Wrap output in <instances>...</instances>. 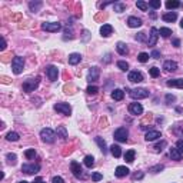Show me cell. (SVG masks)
<instances>
[{
	"instance_id": "obj_59",
	"label": "cell",
	"mask_w": 183,
	"mask_h": 183,
	"mask_svg": "<svg viewBox=\"0 0 183 183\" xmlns=\"http://www.w3.org/2000/svg\"><path fill=\"white\" fill-rule=\"evenodd\" d=\"M180 27H182V29H183V19L180 20Z\"/></svg>"
},
{
	"instance_id": "obj_22",
	"label": "cell",
	"mask_w": 183,
	"mask_h": 183,
	"mask_svg": "<svg viewBox=\"0 0 183 183\" xmlns=\"http://www.w3.org/2000/svg\"><path fill=\"white\" fill-rule=\"evenodd\" d=\"M169 87H179V89H183V79H173V80H168L166 82Z\"/></svg>"
},
{
	"instance_id": "obj_40",
	"label": "cell",
	"mask_w": 183,
	"mask_h": 183,
	"mask_svg": "<svg viewBox=\"0 0 183 183\" xmlns=\"http://www.w3.org/2000/svg\"><path fill=\"white\" fill-rule=\"evenodd\" d=\"M149 54L147 53H145V52H142V53H139V56H137V60L140 62V63H146L147 60H149Z\"/></svg>"
},
{
	"instance_id": "obj_1",
	"label": "cell",
	"mask_w": 183,
	"mask_h": 183,
	"mask_svg": "<svg viewBox=\"0 0 183 183\" xmlns=\"http://www.w3.org/2000/svg\"><path fill=\"white\" fill-rule=\"evenodd\" d=\"M39 83H40V77L36 76V77H30L27 80L23 82V92H26V93H30V92H34V90L39 87Z\"/></svg>"
},
{
	"instance_id": "obj_36",
	"label": "cell",
	"mask_w": 183,
	"mask_h": 183,
	"mask_svg": "<svg viewBox=\"0 0 183 183\" xmlns=\"http://www.w3.org/2000/svg\"><path fill=\"white\" fill-rule=\"evenodd\" d=\"M166 146H168V142H166V140H160L159 143H156V145H155L153 149L156 150V152H162V150H163Z\"/></svg>"
},
{
	"instance_id": "obj_43",
	"label": "cell",
	"mask_w": 183,
	"mask_h": 183,
	"mask_svg": "<svg viewBox=\"0 0 183 183\" xmlns=\"http://www.w3.org/2000/svg\"><path fill=\"white\" fill-rule=\"evenodd\" d=\"M149 6L150 7H153V9H159L162 6V3H160V0H150Z\"/></svg>"
},
{
	"instance_id": "obj_17",
	"label": "cell",
	"mask_w": 183,
	"mask_h": 183,
	"mask_svg": "<svg viewBox=\"0 0 183 183\" xmlns=\"http://www.w3.org/2000/svg\"><path fill=\"white\" fill-rule=\"evenodd\" d=\"M129 173H130V170H129L126 166H117L116 170H115V176H116V177H126Z\"/></svg>"
},
{
	"instance_id": "obj_41",
	"label": "cell",
	"mask_w": 183,
	"mask_h": 183,
	"mask_svg": "<svg viewBox=\"0 0 183 183\" xmlns=\"http://www.w3.org/2000/svg\"><path fill=\"white\" fill-rule=\"evenodd\" d=\"M163 169H164L163 164H156V166H152V168H149V172L150 173H159V172H162Z\"/></svg>"
},
{
	"instance_id": "obj_3",
	"label": "cell",
	"mask_w": 183,
	"mask_h": 183,
	"mask_svg": "<svg viewBox=\"0 0 183 183\" xmlns=\"http://www.w3.org/2000/svg\"><path fill=\"white\" fill-rule=\"evenodd\" d=\"M40 137H41V140L46 143H54V140H56V132L52 130V129H49V127L41 129Z\"/></svg>"
},
{
	"instance_id": "obj_53",
	"label": "cell",
	"mask_w": 183,
	"mask_h": 183,
	"mask_svg": "<svg viewBox=\"0 0 183 183\" xmlns=\"http://www.w3.org/2000/svg\"><path fill=\"white\" fill-rule=\"evenodd\" d=\"M172 45L175 46V47H179V46H180V40H179V39H172Z\"/></svg>"
},
{
	"instance_id": "obj_5",
	"label": "cell",
	"mask_w": 183,
	"mask_h": 183,
	"mask_svg": "<svg viewBox=\"0 0 183 183\" xmlns=\"http://www.w3.org/2000/svg\"><path fill=\"white\" fill-rule=\"evenodd\" d=\"M53 109H54L57 113H60V115H64V116L72 115V106L69 105V103H64V102L56 103V105L53 106Z\"/></svg>"
},
{
	"instance_id": "obj_7",
	"label": "cell",
	"mask_w": 183,
	"mask_h": 183,
	"mask_svg": "<svg viewBox=\"0 0 183 183\" xmlns=\"http://www.w3.org/2000/svg\"><path fill=\"white\" fill-rule=\"evenodd\" d=\"M41 29L46 30V32H50V33H54V32H59L62 29V24L59 22H45L41 23Z\"/></svg>"
},
{
	"instance_id": "obj_46",
	"label": "cell",
	"mask_w": 183,
	"mask_h": 183,
	"mask_svg": "<svg viewBox=\"0 0 183 183\" xmlns=\"http://www.w3.org/2000/svg\"><path fill=\"white\" fill-rule=\"evenodd\" d=\"M86 92H87L89 94H96L97 92H99V87H97V86H89V87L86 89Z\"/></svg>"
},
{
	"instance_id": "obj_25",
	"label": "cell",
	"mask_w": 183,
	"mask_h": 183,
	"mask_svg": "<svg viewBox=\"0 0 183 183\" xmlns=\"http://www.w3.org/2000/svg\"><path fill=\"white\" fill-rule=\"evenodd\" d=\"M123 97H124V92L122 89H115L112 92V99H113V100L119 102V100H122Z\"/></svg>"
},
{
	"instance_id": "obj_28",
	"label": "cell",
	"mask_w": 183,
	"mask_h": 183,
	"mask_svg": "<svg viewBox=\"0 0 183 183\" xmlns=\"http://www.w3.org/2000/svg\"><path fill=\"white\" fill-rule=\"evenodd\" d=\"M110 153L115 157H120L122 156V149H120L119 145H112L110 146Z\"/></svg>"
},
{
	"instance_id": "obj_18",
	"label": "cell",
	"mask_w": 183,
	"mask_h": 183,
	"mask_svg": "<svg viewBox=\"0 0 183 183\" xmlns=\"http://www.w3.org/2000/svg\"><path fill=\"white\" fill-rule=\"evenodd\" d=\"M116 50H117V53H119L120 56H126L127 53H129V47H127V45L126 43H123V41H117Z\"/></svg>"
},
{
	"instance_id": "obj_12",
	"label": "cell",
	"mask_w": 183,
	"mask_h": 183,
	"mask_svg": "<svg viewBox=\"0 0 183 183\" xmlns=\"http://www.w3.org/2000/svg\"><path fill=\"white\" fill-rule=\"evenodd\" d=\"M46 73H47V77H49V80H50V82H56V80H57L59 70H57L56 66H53V64L47 66V68H46Z\"/></svg>"
},
{
	"instance_id": "obj_50",
	"label": "cell",
	"mask_w": 183,
	"mask_h": 183,
	"mask_svg": "<svg viewBox=\"0 0 183 183\" xmlns=\"http://www.w3.org/2000/svg\"><path fill=\"white\" fill-rule=\"evenodd\" d=\"M176 149L179 150L180 153H183V140H177V143H176Z\"/></svg>"
},
{
	"instance_id": "obj_37",
	"label": "cell",
	"mask_w": 183,
	"mask_h": 183,
	"mask_svg": "<svg viewBox=\"0 0 183 183\" xmlns=\"http://www.w3.org/2000/svg\"><path fill=\"white\" fill-rule=\"evenodd\" d=\"M136 6H137V9H140L142 11H146L147 9H149V4L146 3V2H142V0H137V2H136Z\"/></svg>"
},
{
	"instance_id": "obj_55",
	"label": "cell",
	"mask_w": 183,
	"mask_h": 183,
	"mask_svg": "<svg viewBox=\"0 0 183 183\" xmlns=\"http://www.w3.org/2000/svg\"><path fill=\"white\" fill-rule=\"evenodd\" d=\"M33 183H45V180L41 179V177H36V179L33 180Z\"/></svg>"
},
{
	"instance_id": "obj_20",
	"label": "cell",
	"mask_w": 183,
	"mask_h": 183,
	"mask_svg": "<svg viewBox=\"0 0 183 183\" xmlns=\"http://www.w3.org/2000/svg\"><path fill=\"white\" fill-rule=\"evenodd\" d=\"M163 69L166 72H175V70H177V63L173 62V60H166L163 63Z\"/></svg>"
},
{
	"instance_id": "obj_11",
	"label": "cell",
	"mask_w": 183,
	"mask_h": 183,
	"mask_svg": "<svg viewBox=\"0 0 183 183\" xmlns=\"http://www.w3.org/2000/svg\"><path fill=\"white\" fill-rule=\"evenodd\" d=\"M70 170L72 173L75 175V177H77V179H80L83 176V170H82V166H80V163L76 160H72L70 162Z\"/></svg>"
},
{
	"instance_id": "obj_58",
	"label": "cell",
	"mask_w": 183,
	"mask_h": 183,
	"mask_svg": "<svg viewBox=\"0 0 183 183\" xmlns=\"http://www.w3.org/2000/svg\"><path fill=\"white\" fill-rule=\"evenodd\" d=\"M17 183H29V182H26V180H20V182H17Z\"/></svg>"
},
{
	"instance_id": "obj_13",
	"label": "cell",
	"mask_w": 183,
	"mask_h": 183,
	"mask_svg": "<svg viewBox=\"0 0 183 183\" xmlns=\"http://www.w3.org/2000/svg\"><path fill=\"white\" fill-rule=\"evenodd\" d=\"M127 79H129V82H132V83H140V82H143V75L137 70H132V72H129Z\"/></svg>"
},
{
	"instance_id": "obj_14",
	"label": "cell",
	"mask_w": 183,
	"mask_h": 183,
	"mask_svg": "<svg viewBox=\"0 0 183 183\" xmlns=\"http://www.w3.org/2000/svg\"><path fill=\"white\" fill-rule=\"evenodd\" d=\"M129 113L133 116H139L143 113V106L140 103H130L129 105Z\"/></svg>"
},
{
	"instance_id": "obj_52",
	"label": "cell",
	"mask_w": 183,
	"mask_h": 183,
	"mask_svg": "<svg viewBox=\"0 0 183 183\" xmlns=\"http://www.w3.org/2000/svg\"><path fill=\"white\" fill-rule=\"evenodd\" d=\"M150 57H153V59H159V57H160V52H159V50H153V52L150 53Z\"/></svg>"
},
{
	"instance_id": "obj_19",
	"label": "cell",
	"mask_w": 183,
	"mask_h": 183,
	"mask_svg": "<svg viewBox=\"0 0 183 183\" xmlns=\"http://www.w3.org/2000/svg\"><path fill=\"white\" fill-rule=\"evenodd\" d=\"M80 62H82V54L80 53H72V54H69V64L75 66V64L80 63Z\"/></svg>"
},
{
	"instance_id": "obj_4",
	"label": "cell",
	"mask_w": 183,
	"mask_h": 183,
	"mask_svg": "<svg viewBox=\"0 0 183 183\" xmlns=\"http://www.w3.org/2000/svg\"><path fill=\"white\" fill-rule=\"evenodd\" d=\"M24 68V59L22 56H16L15 59L11 60V70L15 75H20Z\"/></svg>"
},
{
	"instance_id": "obj_2",
	"label": "cell",
	"mask_w": 183,
	"mask_h": 183,
	"mask_svg": "<svg viewBox=\"0 0 183 183\" xmlns=\"http://www.w3.org/2000/svg\"><path fill=\"white\" fill-rule=\"evenodd\" d=\"M126 92H129L132 99H135V100H140V99H146V97H149V90L146 89H126Z\"/></svg>"
},
{
	"instance_id": "obj_57",
	"label": "cell",
	"mask_w": 183,
	"mask_h": 183,
	"mask_svg": "<svg viewBox=\"0 0 183 183\" xmlns=\"http://www.w3.org/2000/svg\"><path fill=\"white\" fill-rule=\"evenodd\" d=\"M150 17H152V19H156V13H155V11H152V13H150Z\"/></svg>"
},
{
	"instance_id": "obj_48",
	"label": "cell",
	"mask_w": 183,
	"mask_h": 183,
	"mask_svg": "<svg viewBox=\"0 0 183 183\" xmlns=\"http://www.w3.org/2000/svg\"><path fill=\"white\" fill-rule=\"evenodd\" d=\"M164 99H166V103H168V105H172L173 102L176 100V97L173 96V94H166V97H164Z\"/></svg>"
},
{
	"instance_id": "obj_47",
	"label": "cell",
	"mask_w": 183,
	"mask_h": 183,
	"mask_svg": "<svg viewBox=\"0 0 183 183\" xmlns=\"http://www.w3.org/2000/svg\"><path fill=\"white\" fill-rule=\"evenodd\" d=\"M143 177H145V173L143 172H137V173H135V175L132 176V179L133 180H142Z\"/></svg>"
},
{
	"instance_id": "obj_44",
	"label": "cell",
	"mask_w": 183,
	"mask_h": 183,
	"mask_svg": "<svg viewBox=\"0 0 183 183\" xmlns=\"http://www.w3.org/2000/svg\"><path fill=\"white\" fill-rule=\"evenodd\" d=\"M149 73H150V76H152V77H157V76L160 75V70H159V69L157 68H150V70H149Z\"/></svg>"
},
{
	"instance_id": "obj_38",
	"label": "cell",
	"mask_w": 183,
	"mask_h": 183,
	"mask_svg": "<svg viewBox=\"0 0 183 183\" xmlns=\"http://www.w3.org/2000/svg\"><path fill=\"white\" fill-rule=\"evenodd\" d=\"M6 159H7L9 164H16V160H17V156L15 153H7L6 155Z\"/></svg>"
},
{
	"instance_id": "obj_23",
	"label": "cell",
	"mask_w": 183,
	"mask_h": 183,
	"mask_svg": "<svg viewBox=\"0 0 183 183\" xmlns=\"http://www.w3.org/2000/svg\"><path fill=\"white\" fill-rule=\"evenodd\" d=\"M169 156H170V159L172 160H182V153H180L179 150L176 149V147H172V149L169 150Z\"/></svg>"
},
{
	"instance_id": "obj_33",
	"label": "cell",
	"mask_w": 183,
	"mask_h": 183,
	"mask_svg": "<svg viewBox=\"0 0 183 183\" xmlns=\"http://www.w3.org/2000/svg\"><path fill=\"white\" fill-rule=\"evenodd\" d=\"M85 166H86V168H89V169H92L94 166V157L93 156H90V155H87L86 157H85Z\"/></svg>"
},
{
	"instance_id": "obj_56",
	"label": "cell",
	"mask_w": 183,
	"mask_h": 183,
	"mask_svg": "<svg viewBox=\"0 0 183 183\" xmlns=\"http://www.w3.org/2000/svg\"><path fill=\"white\" fill-rule=\"evenodd\" d=\"M175 132L177 133L179 136H183V130H180V129H175Z\"/></svg>"
},
{
	"instance_id": "obj_45",
	"label": "cell",
	"mask_w": 183,
	"mask_h": 183,
	"mask_svg": "<svg viewBox=\"0 0 183 183\" xmlns=\"http://www.w3.org/2000/svg\"><path fill=\"white\" fill-rule=\"evenodd\" d=\"M136 40L137 41H146V43H147V40H146V33H143V32L137 33L136 34Z\"/></svg>"
},
{
	"instance_id": "obj_39",
	"label": "cell",
	"mask_w": 183,
	"mask_h": 183,
	"mask_svg": "<svg viewBox=\"0 0 183 183\" xmlns=\"http://www.w3.org/2000/svg\"><path fill=\"white\" fill-rule=\"evenodd\" d=\"M24 156H26V159L32 160V159L36 157V150H34V149H27L26 152H24Z\"/></svg>"
},
{
	"instance_id": "obj_8",
	"label": "cell",
	"mask_w": 183,
	"mask_h": 183,
	"mask_svg": "<svg viewBox=\"0 0 183 183\" xmlns=\"http://www.w3.org/2000/svg\"><path fill=\"white\" fill-rule=\"evenodd\" d=\"M99 76H100V69L97 66H93V68L89 69V73H87V82L89 83H94L99 80Z\"/></svg>"
},
{
	"instance_id": "obj_34",
	"label": "cell",
	"mask_w": 183,
	"mask_h": 183,
	"mask_svg": "<svg viewBox=\"0 0 183 183\" xmlns=\"http://www.w3.org/2000/svg\"><path fill=\"white\" fill-rule=\"evenodd\" d=\"M159 34H160L162 37H169L170 34H172V29H169V27H160V30H159Z\"/></svg>"
},
{
	"instance_id": "obj_26",
	"label": "cell",
	"mask_w": 183,
	"mask_h": 183,
	"mask_svg": "<svg viewBox=\"0 0 183 183\" xmlns=\"http://www.w3.org/2000/svg\"><path fill=\"white\" fill-rule=\"evenodd\" d=\"M56 135H57V137H62L63 140H66V139H68V130H66V127L64 126H57Z\"/></svg>"
},
{
	"instance_id": "obj_24",
	"label": "cell",
	"mask_w": 183,
	"mask_h": 183,
	"mask_svg": "<svg viewBox=\"0 0 183 183\" xmlns=\"http://www.w3.org/2000/svg\"><path fill=\"white\" fill-rule=\"evenodd\" d=\"M162 19H163L164 22H175V20L177 19V13H176V11H169V13H164V15L162 16Z\"/></svg>"
},
{
	"instance_id": "obj_16",
	"label": "cell",
	"mask_w": 183,
	"mask_h": 183,
	"mask_svg": "<svg viewBox=\"0 0 183 183\" xmlns=\"http://www.w3.org/2000/svg\"><path fill=\"white\" fill-rule=\"evenodd\" d=\"M159 137H162V133L159 130H149L145 136V139L147 142H153V140H156V139H159Z\"/></svg>"
},
{
	"instance_id": "obj_10",
	"label": "cell",
	"mask_w": 183,
	"mask_h": 183,
	"mask_svg": "<svg viewBox=\"0 0 183 183\" xmlns=\"http://www.w3.org/2000/svg\"><path fill=\"white\" fill-rule=\"evenodd\" d=\"M157 39H159V29H156V27H152V29H150L149 39H147V46H150V47L156 46Z\"/></svg>"
},
{
	"instance_id": "obj_6",
	"label": "cell",
	"mask_w": 183,
	"mask_h": 183,
	"mask_svg": "<svg viewBox=\"0 0 183 183\" xmlns=\"http://www.w3.org/2000/svg\"><path fill=\"white\" fill-rule=\"evenodd\" d=\"M115 139L117 142L120 143H124L127 140V136H129V130H127L126 127H119V129H116L115 130Z\"/></svg>"
},
{
	"instance_id": "obj_35",
	"label": "cell",
	"mask_w": 183,
	"mask_h": 183,
	"mask_svg": "<svg viewBox=\"0 0 183 183\" xmlns=\"http://www.w3.org/2000/svg\"><path fill=\"white\" fill-rule=\"evenodd\" d=\"M113 9H115L116 13H122V11L126 10V4L124 3H113Z\"/></svg>"
},
{
	"instance_id": "obj_32",
	"label": "cell",
	"mask_w": 183,
	"mask_h": 183,
	"mask_svg": "<svg viewBox=\"0 0 183 183\" xmlns=\"http://www.w3.org/2000/svg\"><path fill=\"white\" fill-rule=\"evenodd\" d=\"M6 139H7L9 142H17L20 139L19 133H16V132H9L7 135H6Z\"/></svg>"
},
{
	"instance_id": "obj_42",
	"label": "cell",
	"mask_w": 183,
	"mask_h": 183,
	"mask_svg": "<svg viewBox=\"0 0 183 183\" xmlns=\"http://www.w3.org/2000/svg\"><path fill=\"white\" fill-rule=\"evenodd\" d=\"M117 68H119L120 70L126 72L127 69H129V63H127V62H124V60H119V62H117Z\"/></svg>"
},
{
	"instance_id": "obj_30",
	"label": "cell",
	"mask_w": 183,
	"mask_h": 183,
	"mask_svg": "<svg viewBox=\"0 0 183 183\" xmlns=\"http://www.w3.org/2000/svg\"><path fill=\"white\" fill-rule=\"evenodd\" d=\"M94 140H96V143L99 145V147H100L102 152H103V153H107V147H106V142H105V140H103L100 136H97Z\"/></svg>"
},
{
	"instance_id": "obj_31",
	"label": "cell",
	"mask_w": 183,
	"mask_h": 183,
	"mask_svg": "<svg viewBox=\"0 0 183 183\" xmlns=\"http://www.w3.org/2000/svg\"><path fill=\"white\" fill-rule=\"evenodd\" d=\"M135 156H136L135 150H127L126 153H124V160H126L127 163H132V162L135 160Z\"/></svg>"
},
{
	"instance_id": "obj_54",
	"label": "cell",
	"mask_w": 183,
	"mask_h": 183,
	"mask_svg": "<svg viewBox=\"0 0 183 183\" xmlns=\"http://www.w3.org/2000/svg\"><path fill=\"white\" fill-rule=\"evenodd\" d=\"M6 49V40H4V37H2V46H0V50H4Z\"/></svg>"
},
{
	"instance_id": "obj_27",
	"label": "cell",
	"mask_w": 183,
	"mask_h": 183,
	"mask_svg": "<svg viewBox=\"0 0 183 183\" xmlns=\"http://www.w3.org/2000/svg\"><path fill=\"white\" fill-rule=\"evenodd\" d=\"M43 6V2H30L29 3V9L30 11H33V13H36V11H39V9Z\"/></svg>"
},
{
	"instance_id": "obj_49",
	"label": "cell",
	"mask_w": 183,
	"mask_h": 183,
	"mask_svg": "<svg viewBox=\"0 0 183 183\" xmlns=\"http://www.w3.org/2000/svg\"><path fill=\"white\" fill-rule=\"evenodd\" d=\"M92 179H93V182H99V180L103 179V175H102V173H93V175H92Z\"/></svg>"
},
{
	"instance_id": "obj_15",
	"label": "cell",
	"mask_w": 183,
	"mask_h": 183,
	"mask_svg": "<svg viewBox=\"0 0 183 183\" xmlns=\"http://www.w3.org/2000/svg\"><path fill=\"white\" fill-rule=\"evenodd\" d=\"M127 24H129V27H132V29H136V27L142 26L143 23H142V19L135 17V16H130V17L127 19Z\"/></svg>"
},
{
	"instance_id": "obj_9",
	"label": "cell",
	"mask_w": 183,
	"mask_h": 183,
	"mask_svg": "<svg viewBox=\"0 0 183 183\" xmlns=\"http://www.w3.org/2000/svg\"><path fill=\"white\" fill-rule=\"evenodd\" d=\"M40 170V164L39 163H32V164H23L22 166V172L26 173V175H34V173H37Z\"/></svg>"
},
{
	"instance_id": "obj_51",
	"label": "cell",
	"mask_w": 183,
	"mask_h": 183,
	"mask_svg": "<svg viewBox=\"0 0 183 183\" xmlns=\"http://www.w3.org/2000/svg\"><path fill=\"white\" fill-rule=\"evenodd\" d=\"M52 183H64L63 177H60V176H54L52 179Z\"/></svg>"
},
{
	"instance_id": "obj_21",
	"label": "cell",
	"mask_w": 183,
	"mask_h": 183,
	"mask_svg": "<svg viewBox=\"0 0 183 183\" xmlns=\"http://www.w3.org/2000/svg\"><path fill=\"white\" fill-rule=\"evenodd\" d=\"M112 33H113L112 24H103V26L100 27V34L103 36V37H109Z\"/></svg>"
},
{
	"instance_id": "obj_29",
	"label": "cell",
	"mask_w": 183,
	"mask_h": 183,
	"mask_svg": "<svg viewBox=\"0 0 183 183\" xmlns=\"http://www.w3.org/2000/svg\"><path fill=\"white\" fill-rule=\"evenodd\" d=\"M182 6V3L180 2H177V0H168L166 2V7L169 9V10H172V9H177Z\"/></svg>"
}]
</instances>
